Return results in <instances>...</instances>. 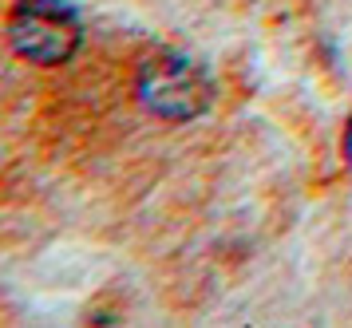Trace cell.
<instances>
[{
  "instance_id": "1",
  "label": "cell",
  "mask_w": 352,
  "mask_h": 328,
  "mask_svg": "<svg viewBox=\"0 0 352 328\" xmlns=\"http://www.w3.org/2000/svg\"><path fill=\"white\" fill-rule=\"evenodd\" d=\"M4 32L20 60L40 67H60L83 44V20L67 0H16Z\"/></svg>"
},
{
  "instance_id": "3",
  "label": "cell",
  "mask_w": 352,
  "mask_h": 328,
  "mask_svg": "<svg viewBox=\"0 0 352 328\" xmlns=\"http://www.w3.org/2000/svg\"><path fill=\"white\" fill-rule=\"evenodd\" d=\"M340 146H344V162L352 166V115H349V123H344V142Z\"/></svg>"
},
{
  "instance_id": "2",
  "label": "cell",
  "mask_w": 352,
  "mask_h": 328,
  "mask_svg": "<svg viewBox=\"0 0 352 328\" xmlns=\"http://www.w3.org/2000/svg\"><path fill=\"white\" fill-rule=\"evenodd\" d=\"M139 99L166 123L198 119L214 103V79L198 60L182 52H159L139 67Z\"/></svg>"
}]
</instances>
